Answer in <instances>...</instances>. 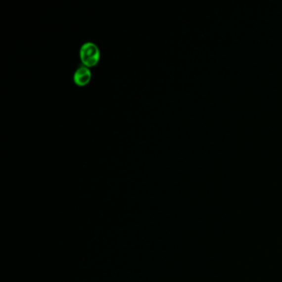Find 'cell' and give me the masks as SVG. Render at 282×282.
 Segmentation results:
<instances>
[{"mask_svg":"<svg viewBox=\"0 0 282 282\" xmlns=\"http://www.w3.org/2000/svg\"><path fill=\"white\" fill-rule=\"evenodd\" d=\"M91 71L88 66L82 65L79 66L74 74V81L78 86H85L91 81Z\"/></svg>","mask_w":282,"mask_h":282,"instance_id":"7a4b0ae2","label":"cell"},{"mask_svg":"<svg viewBox=\"0 0 282 282\" xmlns=\"http://www.w3.org/2000/svg\"><path fill=\"white\" fill-rule=\"evenodd\" d=\"M80 56L84 65L88 67L95 66L100 57V50L98 46L92 42H86L81 46Z\"/></svg>","mask_w":282,"mask_h":282,"instance_id":"6da1fadb","label":"cell"}]
</instances>
